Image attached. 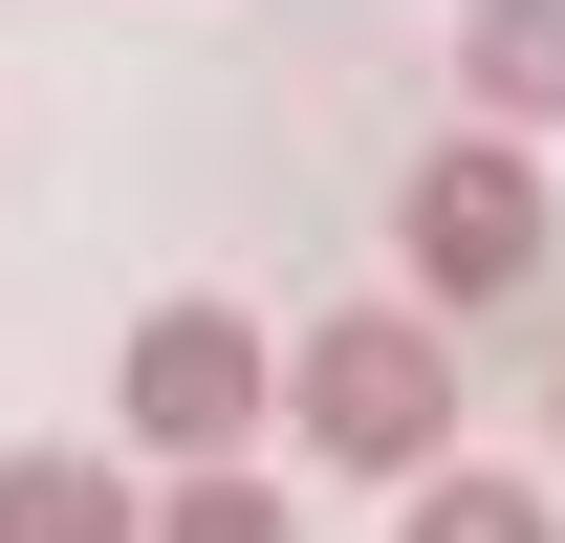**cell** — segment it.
<instances>
[{"label": "cell", "mask_w": 565, "mask_h": 543, "mask_svg": "<svg viewBox=\"0 0 565 543\" xmlns=\"http://www.w3.org/2000/svg\"><path fill=\"white\" fill-rule=\"evenodd\" d=\"M0 543H152V500L109 457H0Z\"/></svg>", "instance_id": "6"}, {"label": "cell", "mask_w": 565, "mask_h": 543, "mask_svg": "<svg viewBox=\"0 0 565 543\" xmlns=\"http://www.w3.org/2000/svg\"><path fill=\"white\" fill-rule=\"evenodd\" d=\"M282 413L327 478H435L457 457V305H349L282 348Z\"/></svg>", "instance_id": "2"}, {"label": "cell", "mask_w": 565, "mask_h": 543, "mask_svg": "<svg viewBox=\"0 0 565 543\" xmlns=\"http://www.w3.org/2000/svg\"><path fill=\"white\" fill-rule=\"evenodd\" d=\"M392 262H414V305H457V327H500V305H544L565 262V196H544V131H457L414 152V196H392Z\"/></svg>", "instance_id": "1"}, {"label": "cell", "mask_w": 565, "mask_h": 543, "mask_svg": "<svg viewBox=\"0 0 565 543\" xmlns=\"http://www.w3.org/2000/svg\"><path fill=\"white\" fill-rule=\"evenodd\" d=\"M109 413H131V457H239L282 413V348L239 327V305H152L131 370H109Z\"/></svg>", "instance_id": "3"}, {"label": "cell", "mask_w": 565, "mask_h": 543, "mask_svg": "<svg viewBox=\"0 0 565 543\" xmlns=\"http://www.w3.org/2000/svg\"><path fill=\"white\" fill-rule=\"evenodd\" d=\"M152 543H305V522H282V478H262V457H174Z\"/></svg>", "instance_id": "7"}, {"label": "cell", "mask_w": 565, "mask_h": 543, "mask_svg": "<svg viewBox=\"0 0 565 543\" xmlns=\"http://www.w3.org/2000/svg\"><path fill=\"white\" fill-rule=\"evenodd\" d=\"M392 543H565V500L522 457H435V478H392Z\"/></svg>", "instance_id": "5"}, {"label": "cell", "mask_w": 565, "mask_h": 543, "mask_svg": "<svg viewBox=\"0 0 565 543\" xmlns=\"http://www.w3.org/2000/svg\"><path fill=\"white\" fill-rule=\"evenodd\" d=\"M457 109L479 131H565V0H457Z\"/></svg>", "instance_id": "4"}]
</instances>
